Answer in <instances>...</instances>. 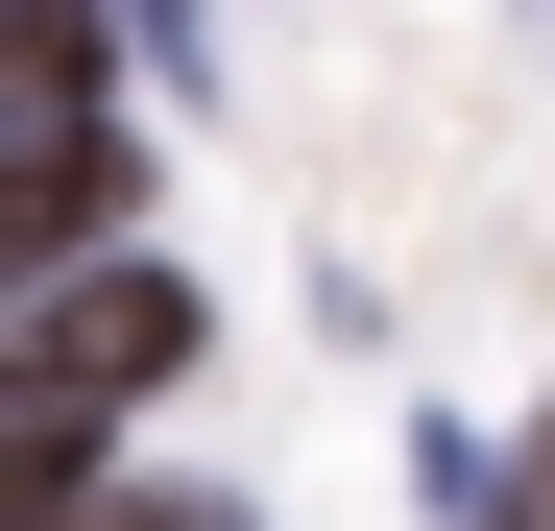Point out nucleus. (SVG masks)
Here are the masks:
<instances>
[{"label":"nucleus","mask_w":555,"mask_h":531,"mask_svg":"<svg viewBox=\"0 0 555 531\" xmlns=\"http://www.w3.org/2000/svg\"><path fill=\"white\" fill-rule=\"evenodd\" d=\"M459 531H555V435H531V459H507L483 507H459Z\"/></svg>","instance_id":"f03ea898"},{"label":"nucleus","mask_w":555,"mask_h":531,"mask_svg":"<svg viewBox=\"0 0 555 531\" xmlns=\"http://www.w3.org/2000/svg\"><path fill=\"white\" fill-rule=\"evenodd\" d=\"M169 363H194V266H121V242H73V266H25V338H0V387H25L49 435H98V411H145Z\"/></svg>","instance_id":"f257e3e1"},{"label":"nucleus","mask_w":555,"mask_h":531,"mask_svg":"<svg viewBox=\"0 0 555 531\" xmlns=\"http://www.w3.org/2000/svg\"><path fill=\"white\" fill-rule=\"evenodd\" d=\"M121 25H145V49H169V73H218V25H194V0H121Z\"/></svg>","instance_id":"7ed1b4c3"}]
</instances>
